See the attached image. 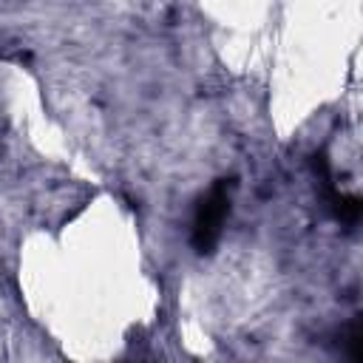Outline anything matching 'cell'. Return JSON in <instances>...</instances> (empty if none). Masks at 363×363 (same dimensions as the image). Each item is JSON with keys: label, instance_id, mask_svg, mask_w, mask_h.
Returning a JSON list of instances; mask_svg holds the SVG:
<instances>
[{"label": "cell", "instance_id": "obj_1", "mask_svg": "<svg viewBox=\"0 0 363 363\" xmlns=\"http://www.w3.org/2000/svg\"><path fill=\"white\" fill-rule=\"evenodd\" d=\"M227 187L224 184H216L210 190V196L199 204L196 210V218H193V247L199 252H207L218 233H221V224H224V216H227Z\"/></svg>", "mask_w": 363, "mask_h": 363}]
</instances>
